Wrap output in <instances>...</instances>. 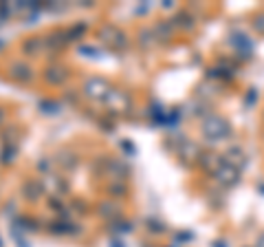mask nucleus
<instances>
[{
  "mask_svg": "<svg viewBox=\"0 0 264 247\" xmlns=\"http://www.w3.org/2000/svg\"><path fill=\"white\" fill-rule=\"evenodd\" d=\"M108 91V84L104 82V80H91V82L86 84V93L91 97H97V95H104V93Z\"/></svg>",
  "mask_w": 264,
  "mask_h": 247,
  "instance_id": "nucleus-1",
  "label": "nucleus"
},
{
  "mask_svg": "<svg viewBox=\"0 0 264 247\" xmlns=\"http://www.w3.org/2000/svg\"><path fill=\"white\" fill-rule=\"evenodd\" d=\"M0 117H2V115H0Z\"/></svg>",
  "mask_w": 264,
  "mask_h": 247,
  "instance_id": "nucleus-2",
  "label": "nucleus"
}]
</instances>
